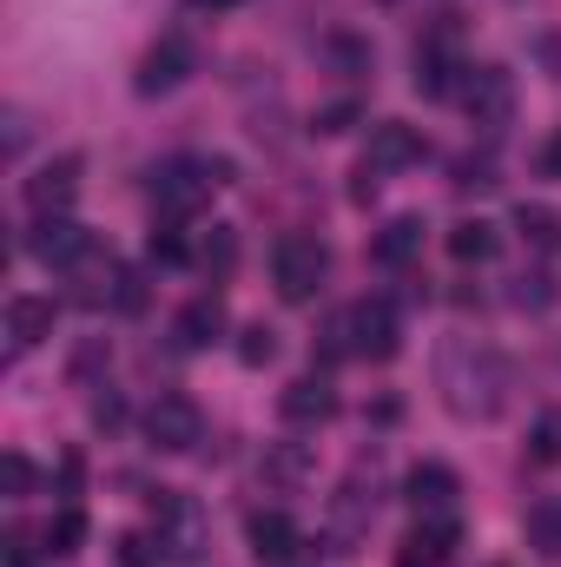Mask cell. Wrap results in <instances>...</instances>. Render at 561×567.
Returning a JSON list of instances; mask_svg holds the SVG:
<instances>
[{"instance_id": "10", "label": "cell", "mask_w": 561, "mask_h": 567, "mask_svg": "<svg viewBox=\"0 0 561 567\" xmlns=\"http://www.w3.org/2000/svg\"><path fill=\"white\" fill-rule=\"evenodd\" d=\"M422 165V133L417 126H404V120H384V126H370V145H364V172H410Z\"/></svg>"}, {"instance_id": "11", "label": "cell", "mask_w": 561, "mask_h": 567, "mask_svg": "<svg viewBox=\"0 0 561 567\" xmlns=\"http://www.w3.org/2000/svg\"><path fill=\"white\" fill-rule=\"evenodd\" d=\"M192 66H198V53H192L178 33H172V40H159V47L140 60V93H145V100H152V93H178V86L192 80Z\"/></svg>"}, {"instance_id": "16", "label": "cell", "mask_w": 561, "mask_h": 567, "mask_svg": "<svg viewBox=\"0 0 561 567\" xmlns=\"http://www.w3.org/2000/svg\"><path fill=\"white\" fill-rule=\"evenodd\" d=\"M370 258H377L384 271H410V265L422 258V218H390V225L377 231Z\"/></svg>"}, {"instance_id": "4", "label": "cell", "mask_w": 561, "mask_h": 567, "mask_svg": "<svg viewBox=\"0 0 561 567\" xmlns=\"http://www.w3.org/2000/svg\"><path fill=\"white\" fill-rule=\"evenodd\" d=\"M330 278V251H324V238H310V231H284L278 245H272V284H278L284 303H310L317 290Z\"/></svg>"}, {"instance_id": "5", "label": "cell", "mask_w": 561, "mask_h": 567, "mask_svg": "<svg viewBox=\"0 0 561 567\" xmlns=\"http://www.w3.org/2000/svg\"><path fill=\"white\" fill-rule=\"evenodd\" d=\"M462 113L482 133H502L516 120V73L509 66H469L462 73Z\"/></svg>"}, {"instance_id": "1", "label": "cell", "mask_w": 561, "mask_h": 567, "mask_svg": "<svg viewBox=\"0 0 561 567\" xmlns=\"http://www.w3.org/2000/svg\"><path fill=\"white\" fill-rule=\"evenodd\" d=\"M436 383H442L449 416H462V423H489V416L502 410L509 370H502V357H496L482 337H456V343H442V357H436Z\"/></svg>"}, {"instance_id": "29", "label": "cell", "mask_w": 561, "mask_h": 567, "mask_svg": "<svg viewBox=\"0 0 561 567\" xmlns=\"http://www.w3.org/2000/svg\"><path fill=\"white\" fill-rule=\"evenodd\" d=\"M350 120H357V100H337V106H324L310 120V133H350Z\"/></svg>"}, {"instance_id": "33", "label": "cell", "mask_w": 561, "mask_h": 567, "mask_svg": "<svg viewBox=\"0 0 561 567\" xmlns=\"http://www.w3.org/2000/svg\"><path fill=\"white\" fill-rule=\"evenodd\" d=\"M120 416H126V410H120L113 396H100V403H93V423H100V429H113V423H120Z\"/></svg>"}, {"instance_id": "31", "label": "cell", "mask_w": 561, "mask_h": 567, "mask_svg": "<svg viewBox=\"0 0 561 567\" xmlns=\"http://www.w3.org/2000/svg\"><path fill=\"white\" fill-rule=\"evenodd\" d=\"M0 548H7V567H33V535H27V528H13Z\"/></svg>"}, {"instance_id": "7", "label": "cell", "mask_w": 561, "mask_h": 567, "mask_svg": "<svg viewBox=\"0 0 561 567\" xmlns=\"http://www.w3.org/2000/svg\"><path fill=\"white\" fill-rule=\"evenodd\" d=\"M145 442L165 449V455L198 449V442H205V410H198L192 396H159V403L145 410Z\"/></svg>"}, {"instance_id": "18", "label": "cell", "mask_w": 561, "mask_h": 567, "mask_svg": "<svg viewBox=\"0 0 561 567\" xmlns=\"http://www.w3.org/2000/svg\"><path fill=\"white\" fill-rule=\"evenodd\" d=\"M456 73H469V66H456V60H449V47H422V53H417V93H422V100H449V93H462V86H456Z\"/></svg>"}, {"instance_id": "35", "label": "cell", "mask_w": 561, "mask_h": 567, "mask_svg": "<svg viewBox=\"0 0 561 567\" xmlns=\"http://www.w3.org/2000/svg\"><path fill=\"white\" fill-rule=\"evenodd\" d=\"M192 7H212V13H218V7H238V0H192Z\"/></svg>"}, {"instance_id": "14", "label": "cell", "mask_w": 561, "mask_h": 567, "mask_svg": "<svg viewBox=\"0 0 561 567\" xmlns=\"http://www.w3.org/2000/svg\"><path fill=\"white\" fill-rule=\"evenodd\" d=\"M404 488H410V508H417V515H449V508H456V495H462L456 468H442V462H417Z\"/></svg>"}, {"instance_id": "17", "label": "cell", "mask_w": 561, "mask_h": 567, "mask_svg": "<svg viewBox=\"0 0 561 567\" xmlns=\"http://www.w3.org/2000/svg\"><path fill=\"white\" fill-rule=\"evenodd\" d=\"M245 535H252V555H258V561H290V555H297V542H304V535H297V522L278 515V508L252 515V528H245Z\"/></svg>"}, {"instance_id": "30", "label": "cell", "mask_w": 561, "mask_h": 567, "mask_svg": "<svg viewBox=\"0 0 561 567\" xmlns=\"http://www.w3.org/2000/svg\"><path fill=\"white\" fill-rule=\"evenodd\" d=\"M549 297H555V290H549V278H542V271H529V278H516V303H522V310H542Z\"/></svg>"}, {"instance_id": "26", "label": "cell", "mask_w": 561, "mask_h": 567, "mask_svg": "<svg viewBox=\"0 0 561 567\" xmlns=\"http://www.w3.org/2000/svg\"><path fill=\"white\" fill-rule=\"evenodd\" d=\"M272 357H278V337H272L265 323H252V330L238 337V363H252V370H258V363H272Z\"/></svg>"}, {"instance_id": "15", "label": "cell", "mask_w": 561, "mask_h": 567, "mask_svg": "<svg viewBox=\"0 0 561 567\" xmlns=\"http://www.w3.org/2000/svg\"><path fill=\"white\" fill-rule=\"evenodd\" d=\"M172 337L185 343V350H205V343H218L225 337V297H192L185 310H178V323H172Z\"/></svg>"}, {"instance_id": "3", "label": "cell", "mask_w": 561, "mask_h": 567, "mask_svg": "<svg viewBox=\"0 0 561 567\" xmlns=\"http://www.w3.org/2000/svg\"><path fill=\"white\" fill-rule=\"evenodd\" d=\"M225 178H232L225 158H165V165L152 172V205H159L165 218H192V212L212 198V185H225Z\"/></svg>"}, {"instance_id": "13", "label": "cell", "mask_w": 561, "mask_h": 567, "mask_svg": "<svg viewBox=\"0 0 561 567\" xmlns=\"http://www.w3.org/2000/svg\"><path fill=\"white\" fill-rule=\"evenodd\" d=\"M456 548V515H422L417 528L397 542V567H442Z\"/></svg>"}, {"instance_id": "28", "label": "cell", "mask_w": 561, "mask_h": 567, "mask_svg": "<svg viewBox=\"0 0 561 567\" xmlns=\"http://www.w3.org/2000/svg\"><path fill=\"white\" fill-rule=\"evenodd\" d=\"M192 258V245L178 238V225H159L152 231V265H185Z\"/></svg>"}, {"instance_id": "12", "label": "cell", "mask_w": 561, "mask_h": 567, "mask_svg": "<svg viewBox=\"0 0 561 567\" xmlns=\"http://www.w3.org/2000/svg\"><path fill=\"white\" fill-rule=\"evenodd\" d=\"M53 297H7V350L13 357H27V350H40L47 337H53Z\"/></svg>"}, {"instance_id": "19", "label": "cell", "mask_w": 561, "mask_h": 567, "mask_svg": "<svg viewBox=\"0 0 561 567\" xmlns=\"http://www.w3.org/2000/svg\"><path fill=\"white\" fill-rule=\"evenodd\" d=\"M449 258H456V265H489V258H496V225H482V218L449 225Z\"/></svg>"}, {"instance_id": "34", "label": "cell", "mask_w": 561, "mask_h": 567, "mask_svg": "<svg viewBox=\"0 0 561 567\" xmlns=\"http://www.w3.org/2000/svg\"><path fill=\"white\" fill-rule=\"evenodd\" d=\"M542 172H549V178H561V133L549 140V152H542Z\"/></svg>"}, {"instance_id": "32", "label": "cell", "mask_w": 561, "mask_h": 567, "mask_svg": "<svg viewBox=\"0 0 561 567\" xmlns=\"http://www.w3.org/2000/svg\"><path fill=\"white\" fill-rule=\"evenodd\" d=\"M120 567H159V555L145 548L140 535H126V542H120Z\"/></svg>"}, {"instance_id": "23", "label": "cell", "mask_w": 561, "mask_h": 567, "mask_svg": "<svg viewBox=\"0 0 561 567\" xmlns=\"http://www.w3.org/2000/svg\"><path fill=\"white\" fill-rule=\"evenodd\" d=\"M529 462H536V468H555L561 462V410H549L542 423L529 429Z\"/></svg>"}, {"instance_id": "27", "label": "cell", "mask_w": 561, "mask_h": 567, "mask_svg": "<svg viewBox=\"0 0 561 567\" xmlns=\"http://www.w3.org/2000/svg\"><path fill=\"white\" fill-rule=\"evenodd\" d=\"M0 488H7V502H27L33 495V462L27 455H7L0 462Z\"/></svg>"}, {"instance_id": "2", "label": "cell", "mask_w": 561, "mask_h": 567, "mask_svg": "<svg viewBox=\"0 0 561 567\" xmlns=\"http://www.w3.org/2000/svg\"><path fill=\"white\" fill-rule=\"evenodd\" d=\"M404 350V323L384 297H364L324 323V357H357V363H390Z\"/></svg>"}, {"instance_id": "9", "label": "cell", "mask_w": 561, "mask_h": 567, "mask_svg": "<svg viewBox=\"0 0 561 567\" xmlns=\"http://www.w3.org/2000/svg\"><path fill=\"white\" fill-rule=\"evenodd\" d=\"M278 416L290 429H324L330 416H337V390H330V377H290L284 383V396H278Z\"/></svg>"}, {"instance_id": "22", "label": "cell", "mask_w": 561, "mask_h": 567, "mask_svg": "<svg viewBox=\"0 0 561 567\" xmlns=\"http://www.w3.org/2000/svg\"><path fill=\"white\" fill-rule=\"evenodd\" d=\"M40 542H47V555H73V548L86 542V515H80V508L67 502V508H60V515L47 522V535H40Z\"/></svg>"}, {"instance_id": "21", "label": "cell", "mask_w": 561, "mask_h": 567, "mask_svg": "<svg viewBox=\"0 0 561 567\" xmlns=\"http://www.w3.org/2000/svg\"><path fill=\"white\" fill-rule=\"evenodd\" d=\"M529 548L561 561V502H536L529 508Z\"/></svg>"}, {"instance_id": "25", "label": "cell", "mask_w": 561, "mask_h": 567, "mask_svg": "<svg viewBox=\"0 0 561 567\" xmlns=\"http://www.w3.org/2000/svg\"><path fill=\"white\" fill-rule=\"evenodd\" d=\"M106 303H113V310H126V317H133V310H145V278H140V271H126V265H113Z\"/></svg>"}, {"instance_id": "8", "label": "cell", "mask_w": 561, "mask_h": 567, "mask_svg": "<svg viewBox=\"0 0 561 567\" xmlns=\"http://www.w3.org/2000/svg\"><path fill=\"white\" fill-rule=\"evenodd\" d=\"M20 198H27V212H33V218L67 212V205L80 198V158H47V165L20 185Z\"/></svg>"}, {"instance_id": "20", "label": "cell", "mask_w": 561, "mask_h": 567, "mask_svg": "<svg viewBox=\"0 0 561 567\" xmlns=\"http://www.w3.org/2000/svg\"><path fill=\"white\" fill-rule=\"evenodd\" d=\"M516 231H522L536 251H561V218L549 205H516Z\"/></svg>"}, {"instance_id": "6", "label": "cell", "mask_w": 561, "mask_h": 567, "mask_svg": "<svg viewBox=\"0 0 561 567\" xmlns=\"http://www.w3.org/2000/svg\"><path fill=\"white\" fill-rule=\"evenodd\" d=\"M27 251H33L47 271H73V265H86V258H93V231H86L80 218L53 212V218H33V231H27Z\"/></svg>"}, {"instance_id": "24", "label": "cell", "mask_w": 561, "mask_h": 567, "mask_svg": "<svg viewBox=\"0 0 561 567\" xmlns=\"http://www.w3.org/2000/svg\"><path fill=\"white\" fill-rule=\"evenodd\" d=\"M198 265H205V271H218V278H225V271H232V265H238V231H232V225H212V238H205V245H198Z\"/></svg>"}]
</instances>
